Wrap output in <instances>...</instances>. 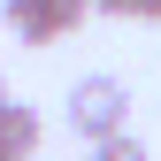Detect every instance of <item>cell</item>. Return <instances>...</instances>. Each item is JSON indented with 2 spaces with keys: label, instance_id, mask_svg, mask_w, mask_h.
<instances>
[{
  "label": "cell",
  "instance_id": "6da1fadb",
  "mask_svg": "<svg viewBox=\"0 0 161 161\" xmlns=\"http://www.w3.org/2000/svg\"><path fill=\"white\" fill-rule=\"evenodd\" d=\"M62 108H69V130L85 138V146L130 130V85H123V77H77Z\"/></svg>",
  "mask_w": 161,
  "mask_h": 161
},
{
  "label": "cell",
  "instance_id": "7a4b0ae2",
  "mask_svg": "<svg viewBox=\"0 0 161 161\" xmlns=\"http://www.w3.org/2000/svg\"><path fill=\"white\" fill-rule=\"evenodd\" d=\"M0 15H8V31L23 38V46H54V38H69L92 8L85 0H8Z\"/></svg>",
  "mask_w": 161,
  "mask_h": 161
},
{
  "label": "cell",
  "instance_id": "3957f363",
  "mask_svg": "<svg viewBox=\"0 0 161 161\" xmlns=\"http://www.w3.org/2000/svg\"><path fill=\"white\" fill-rule=\"evenodd\" d=\"M38 138H46V130H38V108L8 100V108H0V153H8V161H31V153H38Z\"/></svg>",
  "mask_w": 161,
  "mask_h": 161
},
{
  "label": "cell",
  "instance_id": "277c9868",
  "mask_svg": "<svg viewBox=\"0 0 161 161\" xmlns=\"http://www.w3.org/2000/svg\"><path fill=\"white\" fill-rule=\"evenodd\" d=\"M92 15H130V23H161V0H85Z\"/></svg>",
  "mask_w": 161,
  "mask_h": 161
},
{
  "label": "cell",
  "instance_id": "5b68a950",
  "mask_svg": "<svg viewBox=\"0 0 161 161\" xmlns=\"http://www.w3.org/2000/svg\"><path fill=\"white\" fill-rule=\"evenodd\" d=\"M92 161H153V153H146V138H130V130H123V138H100Z\"/></svg>",
  "mask_w": 161,
  "mask_h": 161
},
{
  "label": "cell",
  "instance_id": "8992f818",
  "mask_svg": "<svg viewBox=\"0 0 161 161\" xmlns=\"http://www.w3.org/2000/svg\"><path fill=\"white\" fill-rule=\"evenodd\" d=\"M0 108H8V85H0Z\"/></svg>",
  "mask_w": 161,
  "mask_h": 161
},
{
  "label": "cell",
  "instance_id": "52a82bcc",
  "mask_svg": "<svg viewBox=\"0 0 161 161\" xmlns=\"http://www.w3.org/2000/svg\"><path fill=\"white\" fill-rule=\"evenodd\" d=\"M0 161H8V153H0Z\"/></svg>",
  "mask_w": 161,
  "mask_h": 161
}]
</instances>
